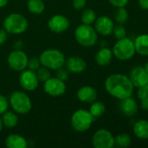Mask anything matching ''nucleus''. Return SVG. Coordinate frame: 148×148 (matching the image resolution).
I'll use <instances>...</instances> for the list:
<instances>
[{
  "label": "nucleus",
  "instance_id": "nucleus-23",
  "mask_svg": "<svg viewBox=\"0 0 148 148\" xmlns=\"http://www.w3.org/2000/svg\"><path fill=\"white\" fill-rule=\"evenodd\" d=\"M26 6L28 11L33 15H40L45 9V4L43 0H28Z\"/></svg>",
  "mask_w": 148,
  "mask_h": 148
},
{
  "label": "nucleus",
  "instance_id": "nucleus-39",
  "mask_svg": "<svg viewBox=\"0 0 148 148\" xmlns=\"http://www.w3.org/2000/svg\"><path fill=\"white\" fill-rule=\"evenodd\" d=\"M140 108L143 110L148 111V97L143 99V100H140Z\"/></svg>",
  "mask_w": 148,
  "mask_h": 148
},
{
  "label": "nucleus",
  "instance_id": "nucleus-43",
  "mask_svg": "<svg viewBox=\"0 0 148 148\" xmlns=\"http://www.w3.org/2000/svg\"><path fill=\"white\" fill-rule=\"evenodd\" d=\"M145 87H146V88L147 89V91H148V82H147V85H146Z\"/></svg>",
  "mask_w": 148,
  "mask_h": 148
},
{
  "label": "nucleus",
  "instance_id": "nucleus-25",
  "mask_svg": "<svg viewBox=\"0 0 148 148\" xmlns=\"http://www.w3.org/2000/svg\"><path fill=\"white\" fill-rule=\"evenodd\" d=\"M132 144L131 136L126 133H122L115 137V146L120 148L129 147Z\"/></svg>",
  "mask_w": 148,
  "mask_h": 148
},
{
  "label": "nucleus",
  "instance_id": "nucleus-29",
  "mask_svg": "<svg viewBox=\"0 0 148 148\" xmlns=\"http://www.w3.org/2000/svg\"><path fill=\"white\" fill-rule=\"evenodd\" d=\"M112 34H113L114 37L117 40H119V39H122V38L126 37L127 35V32H126V29L125 28V26L123 24H118V25L114 26Z\"/></svg>",
  "mask_w": 148,
  "mask_h": 148
},
{
  "label": "nucleus",
  "instance_id": "nucleus-42",
  "mask_svg": "<svg viewBox=\"0 0 148 148\" xmlns=\"http://www.w3.org/2000/svg\"><path fill=\"white\" fill-rule=\"evenodd\" d=\"M144 68L146 69V70H147V72L148 73V60L147 62H146V64H145V66H144Z\"/></svg>",
  "mask_w": 148,
  "mask_h": 148
},
{
  "label": "nucleus",
  "instance_id": "nucleus-18",
  "mask_svg": "<svg viewBox=\"0 0 148 148\" xmlns=\"http://www.w3.org/2000/svg\"><path fill=\"white\" fill-rule=\"evenodd\" d=\"M113 57V50L110 48L101 47L95 55V62L100 67H106L112 62Z\"/></svg>",
  "mask_w": 148,
  "mask_h": 148
},
{
  "label": "nucleus",
  "instance_id": "nucleus-17",
  "mask_svg": "<svg viewBox=\"0 0 148 148\" xmlns=\"http://www.w3.org/2000/svg\"><path fill=\"white\" fill-rule=\"evenodd\" d=\"M77 97L79 101L83 103H92L96 101L98 97L97 90L89 85L81 87L77 92Z\"/></svg>",
  "mask_w": 148,
  "mask_h": 148
},
{
  "label": "nucleus",
  "instance_id": "nucleus-7",
  "mask_svg": "<svg viewBox=\"0 0 148 148\" xmlns=\"http://www.w3.org/2000/svg\"><path fill=\"white\" fill-rule=\"evenodd\" d=\"M94 120L95 119L90 114L89 110L78 109L71 117V126L74 131L84 133L90 129Z\"/></svg>",
  "mask_w": 148,
  "mask_h": 148
},
{
  "label": "nucleus",
  "instance_id": "nucleus-15",
  "mask_svg": "<svg viewBox=\"0 0 148 148\" xmlns=\"http://www.w3.org/2000/svg\"><path fill=\"white\" fill-rule=\"evenodd\" d=\"M86 62L80 56H73L65 59V67L72 74L83 73L86 69Z\"/></svg>",
  "mask_w": 148,
  "mask_h": 148
},
{
  "label": "nucleus",
  "instance_id": "nucleus-41",
  "mask_svg": "<svg viewBox=\"0 0 148 148\" xmlns=\"http://www.w3.org/2000/svg\"><path fill=\"white\" fill-rule=\"evenodd\" d=\"M3 126L2 120H1V116H0V134H1V132H2V130H3Z\"/></svg>",
  "mask_w": 148,
  "mask_h": 148
},
{
  "label": "nucleus",
  "instance_id": "nucleus-14",
  "mask_svg": "<svg viewBox=\"0 0 148 148\" xmlns=\"http://www.w3.org/2000/svg\"><path fill=\"white\" fill-rule=\"evenodd\" d=\"M129 78L134 88H141L148 82V73L144 66H136L130 71Z\"/></svg>",
  "mask_w": 148,
  "mask_h": 148
},
{
  "label": "nucleus",
  "instance_id": "nucleus-28",
  "mask_svg": "<svg viewBox=\"0 0 148 148\" xmlns=\"http://www.w3.org/2000/svg\"><path fill=\"white\" fill-rule=\"evenodd\" d=\"M36 74L39 80V82H44L51 77V70L44 66H41L36 71Z\"/></svg>",
  "mask_w": 148,
  "mask_h": 148
},
{
  "label": "nucleus",
  "instance_id": "nucleus-6",
  "mask_svg": "<svg viewBox=\"0 0 148 148\" xmlns=\"http://www.w3.org/2000/svg\"><path fill=\"white\" fill-rule=\"evenodd\" d=\"M112 50L113 56L122 62L131 60L136 54L133 40L127 36L117 40Z\"/></svg>",
  "mask_w": 148,
  "mask_h": 148
},
{
  "label": "nucleus",
  "instance_id": "nucleus-8",
  "mask_svg": "<svg viewBox=\"0 0 148 148\" xmlns=\"http://www.w3.org/2000/svg\"><path fill=\"white\" fill-rule=\"evenodd\" d=\"M92 143L94 148H113L115 147V137L109 130L101 128L92 135Z\"/></svg>",
  "mask_w": 148,
  "mask_h": 148
},
{
  "label": "nucleus",
  "instance_id": "nucleus-26",
  "mask_svg": "<svg viewBox=\"0 0 148 148\" xmlns=\"http://www.w3.org/2000/svg\"><path fill=\"white\" fill-rule=\"evenodd\" d=\"M97 18L96 12L92 9H85L81 14V23L87 25H92Z\"/></svg>",
  "mask_w": 148,
  "mask_h": 148
},
{
  "label": "nucleus",
  "instance_id": "nucleus-16",
  "mask_svg": "<svg viewBox=\"0 0 148 148\" xmlns=\"http://www.w3.org/2000/svg\"><path fill=\"white\" fill-rule=\"evenodd\" d=\"M120 108L123 115L126 117H133L139 111V105L132 96L121 100Z\"/></svg>",
  "mask_w": 148,
  "mask_h": 148
},
{
  "label": "nucleus",
  "instance_id": "nucleus-35",
  "mask_svg": "<svg viewBox=\"0 0 148 148\" xmlns=\"http://www.w3.org/2000/svg\"><path fill=\"white\" fill-rule=\"evenodd\" d=\"M137 96L140 100H143V99L148 97V91L145 86L141 87V88H138Z\"/></svg>",
  "mask_w": 148,
  "mask_h": 148
},
{
  "label": "nucleus",
  "instance_id": "nucleus-10",
  "mask_svg": "<svg viewBox=\"0 0 148 148\" xmlns=\"http://www.w3.org/2000/svg\"><path fill=\"white\" fill-rule=\"evenodd\" d=\"M39 80L37 76L36 71L25 69L21 71L19 75V85L27 92H32L38 88Z\"/></svg>",
  "mask_w": 148,
  "mask_h": 148
},
{
  "label": "nucleus",
  "instance_id": "nucleus-12",
  "mask_svg": "<svg viewBox=\"0 0 148 148\" xmlns=\"http://www.w3.org/2000/svg\"><path fill=\"white\" fill-rule=\"evenodd\" d=\"M47 26L51 32L60 34L66 31L69 29L70 22L65 16L61 14H56L53 15L48 20Z\"/></svg>",
  "mask_w": 148,
  "mask_h": 148
},
{
  "label": "nucleus",
  "instance_id": "nucleus-27",
  "mask_svg": "<svg viewBox=\"0 0 148 148\" xmlns=\"http://www.w3.org/2000/svg\"><path fill=\"white\" fill-rule=\"evenodd\" d=\"M129 19V13L126 7L117 8L114 13V20L118 24H124Z\"/></svg>",
  "mask_w": 148,
  "mask_h": 148
},
{
  "label": "nucleus",
  "instance_id": "nucleus-19",
  "mask_svg": "<svg viewBox=\"0 0 148 148\" xmlns=\"http://www.w3.org/2000/svg\"><path fill=\"white\" fill-rule=\"evenodd\" d=\"M5 146L8 148H26L28 147V141L26 139L19 134H12L6 137Z\"/></svg>",
  "mask_w": 148,
  "mask_h": 148
},
{
  "label": "nucleus",
  "instance_id": "nucleus-13",
  "mask_svg": "<svg viewBox=\"0 0 148 148\" xmlns=\"http://www.w3.org/2000/svg\"><path fill=\"white\" fill-rule=\"evenodd\" d=\"M114 23L111 17L108 16L103 15L96 18L94 22V29L97 31L98 35L107 36L112 35L113 28H114Z\"/></svg>",
  "mask_w": 148,
  "mask_h": 148
},
{
  "label": "nucleus",
  "instance_id": "nucleus-34",
  "mask_svg": "<svg viewBox=\"0 0 148 148\" xmlns=\"http://www.w3.org/2000/svg\"><path fill=\"white\" fill-rule=\"evenodd\" d=\"M108 1L115 8L126 7L129 3V0H108Z\"/></svg>",
  "mask_w": 148,
  "mask_h": 148
},
{
  "label": "nucleus",
  "instance_id": "nucleus-22",
  "mask_svg": "<svg viewBox=\"0 0 148 148\" xmlns=\"http://www.w3.org/2000/svg\"><path fill=\"white\" fill-rule=\"evenodd\" d=\"M1 120L3 126L7 128H13L15 127L18 123V116L17 114L12 111H5L1 115Z\"/></svg>",
  "mask_w": 148,
  "mask_h": 148
},
{
  "label": "nucleus",
  "instance_id": "nucleus-20",
  "mask_svg": "<svg viewBox=\"0 0 148 148\" xmlns=\"http://www.w3.org/2000/svg\"><path fill=\"white\" fill-rule=\"evenodd\" d=\"M135 52L142 56H148V34L139 35L134 40Z\"/></svg>",
  "mask_w": 148,
  "mask_h": 148
},
{
  "label": "nucleus",
  "instance_id": "nucleus-31",
  "mask_svg": "<svg viewBox=\"0 0 148 148\" xmlns=\"http://www.w3.org/2000/svg\"><path fill=\"white\" fill-rule=\"evenodd\" d=\"M56 71V77L60 79L61 81L63 82H66L68 81L69 79V76H70V72L67 70V69L65 67H62V68H59L58 69L55 70Z\"/></svg>",
  "mask_w": 148,
  "mask_h": 148
},
{
  "label": "nucleus",
  "instance_id": "nucleus-4",
  "mask_svg": "<svg viewBox=\"0 0 148 148\" xmlns=\"http://www.w3.org/2000/svg\"><path fill=\"white\" fill-rule=\"evenodd\" d=\"M9 105L15 113L22 115L29 114L32 108V102L30 96L24 91L21 90H17L10 94Z\"/></svg>",
  "mask_w": 148,
  "mask_h": 148
},
{
  "label": "nucleus",
  "instance_id": "nucleus-37",
  "mask_svg": "<svg viewBox=\"0 0 148 148\" xmlns=\"http://www.w3.org/2000/svg\"><path fill=\"white\" fill-rule=\"evenodd\" d=\"M13 48H14V49H23V48H24V42L22 40H17L13 43Z\"/></svg>",
  "mask_w": 148,
  "mask_h": 148
},
{
  "label": "nucleus",
  "instance_id": "nucleus-36",
  "mask_svg": "<svg viewBox=\"0 0 148 148\" xmlns=\"http://www.w3.org/2000/svg\"><path fill=\"white\" fill-rule=\"evenodd\" d=\"M8 37V33L4 30V29H0V46L4 44Z\"/></svg>",
  "mask_w": 148,
  "mask_h": 148
},
{
  "label": "nucleus",
  "instance_id": "nucleus-30",
  "mask_svg": "<svg viewBox=\"0 0 148 148\" xmlns=\"http://www.w3.org/2000/svg\"><path fill=\"white\" fill-rule=\"evenodd\" d=\"M40 67H41V62H40L39 57L32 56V57L28 59L27 69H29L31 70H33V71H37Z\"/></svg>",
  "mask_w": 148,
  "mask_h": 148
},
{
  "label": "nucleus",
  "instance_id": "nucleus-11",
  "mask_svg": "<svg viewBox=\"0 0 148 148\" xmlns=\"http://www.w3.org/2000/svg\"><path fill=\"white\" fill-rule=\"evenodd\" d=\"M44 92L52 97H59L66 91L65 82L57 77H50L44 82Z\"/></svg>",
  "mask_w": 148,
  "mask_h": 148
},
{
  "label": "nucleus",
  "instance_id": "nucleus-40",
  "mask_svg": "<svg viewBox=\"0 0 148 148\" xmlns=\"http://www.w3.org/2000/svg\"><path fill=\"white\" fill-rule=\"evenodd\" d=\"M9 3V0H0V8L5 7Z\"/></svg>",
  "mask_w": 148,
  "mask_h": 148
},
{
  "label": "nucleus",
  "instance_id": "nucleus-33",
  "mask_svg": "<svg viewBox=\"0 0 148 148\" xmlns=\"http://www.w3.org/2000/svg\"><path fill=\"white\" fill-rule=\"evenodd\" d=\"M87 0H72V6L75 10H83L86 5Z\"/></svg>",
  "mask_w": 148,
  "mask_h": 148
},
{
  "label": "nucleus",
  "instance_id": "nucleus-24",
  "mask_svg": "<svg viewBox=\"0 0 148 148\" xmlns=\"http://www.w3.org/2000/svg\"><path fill=\"white\" fill-rule=\"evenodd\" d=\"M106 105L103 102L97 101H94L93 102H92L90 108H89V112L93 116L94 119L103 116L104 114L106 113Z\"/></svg>",
  "mask_w": 148,
  "mask_h": 148
},
{
  "label": "nucleus",
  "instance_id": "nucleus-38",
  "mask_svg": "<svg viewBox=\"0 0 148 148\" xmlns=\"http://www.w3.org/2000/svg\"><path fill=\"white\" fill-rule=\"evenodd\" d=\"M138 3L142 10H148V0H138Z\"/></svg>",
  "mask_w": 148,
  "mask_h": 148
},
{
  "label": "nucleus",
  "instance_id": "nucleus-21",
  "mask_svg": "<svg viewBox=\"0 0 148 148\" xmlns=\"http://www.w3.org/2000/svg\"><path fill=\"white\" fill-rule=\"evenodd\" d=\"M134 135L140 140H148V121L139 120L137 121L133 127Z\"/></svg>",
  "mask_w": 148,
  "mask_h": 148
},
{
  "label": "nucleus",
  "instance_id": "nucleus-32",
  "mask_svg": "<svg viewBox=\"0 0 148 148\" xmlns=\"http://www.w3.org/2000/svg\"><path fill=\"white\" fill-rule=\"evenodd\" d=\"M9 100L3 95L0 94V116L8 110L9 108Z\"/></svg>",
  "mask_w": 148,
  "mask_h": 148
},
{
  "label": "nucleus",
  "instance_id": "nucleus-1",
  "mask_svg": "<svg viewBox=\"0 0 148 148\" xmlns=\"http://www.w3.org/2000/svg\"><path fill=\"white\" fill-rule=\"evenodd\" d=\"M105 88L111 96L121 101L132 96L135 88L129 76L117 73L107 76L105 81Z\"/></svg>",
  "mask_w": 148,
  "mask_h": 148
},
{
  "label": "nucleus",
  "instance_id": "nucleus-5",
  "mask_svg": "<svg viewBox=\"0 0 148 148\" xmlns=\"http://www.w3.org/2000/svg\"><path fill=\"white\" fill-rule=\"evenodd\" d=\"M74 37L79 45L85 48L93 47L98 42V33L94 27L84 23L75 29Z\"/></svg>",
  "mask_w": 148,
  "mask_h": 148
},
{
  "label": "nucleus",
  "instance_id": "nucleus-3",
  "mask_svg": "<svg viewBox=\"0 0 148 148\" xmlns=\"http://www.w3.org/2000/svg\"><path fill=\"white\" fill-rule=\"evenodd\" d=\"M39 60L41 66H44L50 70H57L65 66V56L62 51L57 49H48L44 50L40 56Z\"/></svg>",
  "mask_w": 148,
  "mask_h": 148
},
{
  "label": "nucleus",
  "instance_id": "nucleus-2",
  "mask_svg": "<svg viewBox=\"0 0 148 148\" xmlns=\"http://www.w3.org/2000/svg\"><path fill=\"white\" fill-rule=\"evenodd\" d=\"M3 27L8 34L20 35L27 30L29 23L24 15L13 12L5 16L3 23Z\"/></svg>",
  "mask_w": 148,
  "mask_h": 148
},
{
  "label": "nucleus",
  "instance_id": "nucleus-9",
  "mask_svg": "<svg viewBox=\"0 0 148 148\" xmlns=\"http://www.w3.org/2000/svg\"><path fill=\"white\" fill-rule=\"evenodd\" d=\"M28 56L23 49H14L12 50L7 57V62L10 69L21 72L27 69Z\"/></svg>",
  "mask_w": 148,
  "mask_h": 148
}]
</instances>
